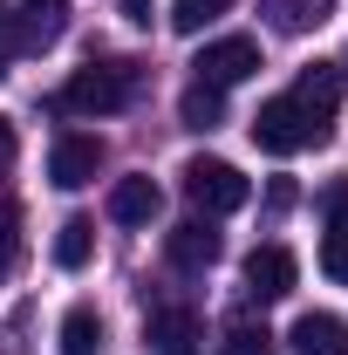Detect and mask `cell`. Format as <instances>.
I'll use <instances>...</instances> for the list:
<instances>
[{
	"label": "cell",
	"instance_id": "obj_1",
	"mask_svg": "<svg viewBox=\"0 0 348 355\" xmlns=\"http://www.w3.org/2000/svg\"><path fill=\"white\" fill-rule=\"evenodd\" d=\"M137 89H143V69H137V62H89V69L69 76L62 103L82 110V116H116V110L137 103Z\"/></svg>",
	"mask_w": 348,
	"mask_h": 355
},
{
	"label": "cell",
	"instance_id": "obj_2",
	"mask_svg": "<svg viewBox=\"0 0 348 355\" xmlns=\"http://www.w3.org/2000/svg\"><path fill=\"white\" fill-rule=\"evenodd\" d=\"M253 144H260L266 157H294V150H307V144H328V130L307 116L294 96H266L260 116H253Z\"/></svg>",
	"mask_w": 348,
	"mask_h": 355
},
{
	"label": "cell",
	"instance_id": "obj_3",
	"mask_svg": "<svg viewBox=\"0 0 348 355\" xmlns=\"http://www.w3.org/2000/svg\"><path fill=\"white\" fill-rule=\"evenodd\" d=\"M184 198H191L205 219H225V212H239V205L253 198V184L239 178V164H225V157H191V164H184Z\"/></svg>",
	"mask_w": 348,
	"mask_h": 355
},
{
	"label": "cell",
	"instance_id": "obj_4",
	"mask_svg": "<svg viewBox=\"0 0 348 355\" xmlns=\"http://www.w3.org/2000/svg\"><path fill=\"white\" fill-rule=\"evenodd\" d=\"M198 83H212V89H232V83H246L253 69H260V42L253 35H218V42L198 48Z\"/></svg>",
	"mask_w": 348,
	"mask_h": 355
},
{
	"label": "cell",
	"instance_id": "obj_5",
	"mask_svg": "<svg viewBox=\"0 0 348 355\" xmlns=\"http://www.w3.org/2000/svg\"><path fill=\"white\" fill-rule=\"evenodd\" d=\"M294 280H301V260H294L280 239H266V246L246 253V294H253V301H287Z\"/></svg>",
	"mask_w": 348,
	"mask_h": 355
},
{
	"label": "cell",
	"instance_id": "obj_6",
	"mask_svg": "<svg viewBox=\"0 0 348 355\" xmlns=\"http://www.w3.org/2000/svg\"><path fill=\"white\" fill-rule=\"evenodd\" d=\"M143 342L157 355H191L198 342H205V321L191 308H177V301H164V308H150L143 314Z\"/></svg>",
	"mask_w": 348,
	"mask_h": 355
},
{
	"label": "cell",
	"instance_id": "obj_7",
	"mask_svg": "<svg viewBox=\"0 0 348 355\" xmlns=\"http://www.w3.org/2000/svg\"><path fill=\"white\" fill-rule=\"evenodd\" d=\"M342 89H348L342 62H314V69H301V83L287 89V96H294L307 116H314V123L328 130V123H335V110H342Z\"/></svg>",
	"mask_w": 348,
	"mask_h": 355
},
{
	"label": "cell",
	"instance_id": "obj_8",
	"mask_svg": "<svg viewBox=\"0 0 348 355\" xmlns=\"http://www.w3.org/2000/svg\"><path fill=\"white\" fill-rule=\"evenodd\" d=\"M96 171H103V144H96V137H82V130L55 137V150H48V178H55L62 191H82Z\"/></svg>",
	"mask_w": 348,
	"mask_h": 355
},
{
	"label": "cell",
	"instance_id": "obj_9",
	"mask_svg": "<svg viewBox=\"0 0 348 355\" xmlns=\"http://www.w3.org/2000/svg\"><path fill=\"white\" fill-rule=\"evenodd\" d=\"M62 28H69V7H62V0H28V7H14V55L55 48Z\"/></svg>",
	"mask_w": 348,
	"mask_h": 355
},
{
	"label": "cell",
	"instance_id": "obj_10",
	"mask_svg": "<svg viewBox=\"0 0 348 355\" xmlns=\"http://www.w3.org/2000/svg\"><path fill=\"white\" fill-rule=\"evenodd\" d=\"M164 260H171L177 273H205V266L218 260V232H212V219H184V225H171V232H164Z\"/></svg>",
	"mask_w": 348,
	"mask_h": 355
},
{
	"label": "cell",
	"instance_id": "obj_11",
	"mask_svg": "<svg viewBox=\"0 0 348 355\" xmlns=\"http://www.w3.org/2000/svg\"><path fill=\"white\" fill-rule=\"evenodd\" d=\"M157 212H164V191H157V178H116V184H110V219L116 225H150L157 219Z\"/></svg>",
	"mask_w": 348,
	"mask_h": 355
},
{
	"label": "cell",
	"instance_id": "obj_12",
	"mask_svg": "<svg viewBox=\"0 0 348 355\" xmlns=\"http://www.w3.org/2000/svg\"><path fill=\"white\" fill-rule=\"evenodd\" d=\"M294 349L301 355H348V321L328 314V308H307L294 321Z\"/></svg>",
	"mask_w": 348,
	"mask_h": 355
},
{
	"label": "cell",
	"instance_id": "obj_13",
	"mask_svg": "<svg viewBox=\"0 0 348 355\" xmlns=\"http://www.w3.org/2000/svg\"><path fill=\"white\" fill-rule=\"evenodd\" d=\"M260 7H266V21L280 35H307V28H321L335 14V0H260Z\"/></svg>",
	"mask_w": 348,
	"mask_h": 355
},
{
	"label": "cell",
	"instance_id": "obj_14",
	"mask_svg": "<svg viewBox=\"0 0 348 355\" xmlns=\"http://www.w3.org/2000/svg\"><path fill=\"white\" fill-rule=\"evenodd\" d=\"M218 116H225V89L191 83L177 96V123H184V130H218Z\"/></svg>",
	"mask_w": 348,
	"mask_h": 355
},
{
	"label": "cell",
	"instance_id": "obj_15",
	"mask_svg": "<svg viewBox=\"0 0 348 355\" xmlns=\"http://www.w3.org/2000/svg\"><path fill=\"white\" fill-rule=\"evenodd\" d=\"M89 253H96V225L89 219H62L55 225V266H62V273H82Z\"/></svg>",
	"mask_w": 348,
	"mask_h": 355
},
{
	"label": "cell",
	"instance_id": "obj_16",
	"mask_svg": "<svg viewBox=\"0 0 348 355\" xmlns=\"http://www.w3.org/2000/svg\"><path fill=\"white\" fill-rule=\"evenodd\" d=\"M62 355H103V314L96 308L62 314Z\"/></svg>",
	"mask_w": 348,
	"mask_h": 355
},
{
	"label": "cell",
	"instance_id": "obj_17",
	"mask_svg": "<svg viewBox=\"0 0 348 355\" xmlns=\"http://www.w3.org/2000/svg\"><path fill=\"white\" fill-rule=\"evenodd\" d=\"M225 355H273V328L253 314H232L225 321Z\"/></svg>",
	"mask_w": 348,
	"mask_h": 355
},
{
	"label": "cell",
	"instance_id": "obj_18",
	"mask_svg": "<svg viewBox=\"0 0 348 355\" xmlns=\"http://www.w3.org/2000/svg\"><path fill=\"white\" fill-rule=\"evenodd\" d=\"M225 7H232V0H171V28L177 35H205Z\"/></svg>",
	"mask_w": 348,
	"mask_h": 355
},
{
	"label": "cell",
	"instance_id": "obj_19",
	"mask_svg": "<svg viewBox=\"0 0 348 355\" xmlns=\"http://www.w3.org/2000/svg\"><path fill=\"white\" fill-rule=\"evenodd\" d=\"M14 260H21V205L0 191V280L14 273Z\"/></svg>",
	"mask_w": 348,
	"mask_h": 355
},
{
	"label": "cell",
	"instance_id": "obj_20",
	"mask_svg": "<svg viewBox=\"0 0 348 355\" xmlns=\"http://www.w3.org/2000/svg\"><path fill=\"white\" fill-rule=\"evenodd\" d=\"M321 273L328 280H348V232H328L321 239Z\"/></svg>",
	"mask_w": 348,
	"mask_h": 355
},
{
	"label": "cell",
	"instance_id": "obj_21",
	"mask_svg": "<svg viewBox=\"0 0 348 355\" xmlns=\"http://www.w3.org/2000/svg\"><path fill=\"white\" fill-rule=\"evenodd\" d=\"M321 212H328V232H348V178H335L321 191Z\"/></svg>",
	"mask_w": 348,
	"mask_h": 355
},
{
	"label": "cell",
	"instance_id": "obj_22",
	"mask_svg": "<svg viewBox=\"0 0 348 355\" xmlns=\"http://www.w3.org/2000/svg\"><path fill=\"white\" fill-rule=\"evenodd\" d=\"M21 157V137H14V116H0V171Z\"/></svg>",
	"mask_w": 348,
	"mask_h": 355
},
{
	"label": "cell",
	"instance_id": "obj_23",
	"mask_svg": "<svg viewBox=\"0 0 348 355\" xmlns=\"http://www.w3.org/2000/svg\"><path fill=\"white\" fill-rule=\"evenodd\" d=\"M116 7H123L130 28H150V14H157V0H116Z\"/></svg>",
	"mask_w": 348,
	"mask_h": 355
},
{
	"label": "cell",
	"instance_id": "obj_24",
	"mask_svg": "<svg viewBox=\"0 0 348 355\" xmlns=\"http://www.w3.org/2000/svg\"><path fill=\"white\" fill-rule=\"evenodd\" d=\"M294 198H301V191H294V184H287V178H273V191H266V205H273V212H287V205H294Z\"/></svg>",
	"mask_w": 348,
	"mask_h": 355
},
{
	"label": "cell",
	"instance_id": "obj_25",
	"mask_svg": "<svg viewBox=\"0 0 348 355\" xmlns=\"http://www.w3.org/2000/svg\"><path fill=\"white\" fill-rule=\"evenodd\" d=\"M0 62H14V7H0Z\"/></svg>",
	"mask_w": 348,
	"mask_h": 355
},
{
	"label": "cell",
	"instance_id": "obj_26",
	"mask_svg": "<svg viewBox=\"0 0 348 355\" xmlns=\"http://www.w3.org/2000/svg\"><path fill=\"white\" fill-rule=\"evenodd\" d=\"M0 76H7V62H0Z\"/></svg>",
	"mask_w": 348,
	"mask_h": 355
}]
</instances>
